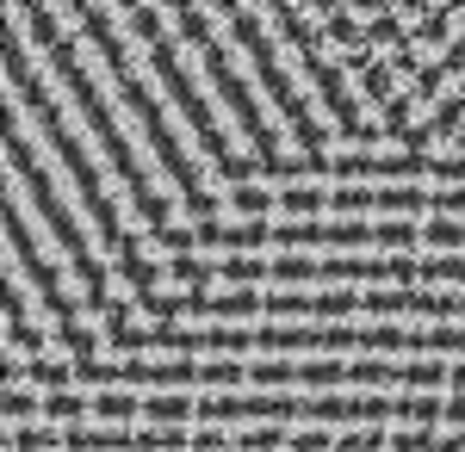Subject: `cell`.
<instances>
[{"label":"cell","mask_w":465,"mask_h":452,"mask_svg":"<svg viewBox=\"0 0 465 452\" xmlns=\"http://www.w3.org/2000/svg\"><path fill=\"white\" fill-rule=\"evenodd\" d=\"M0 447H465V0H6Z\"/></svg>","instance_id":"cell-1"}]
</instances>
